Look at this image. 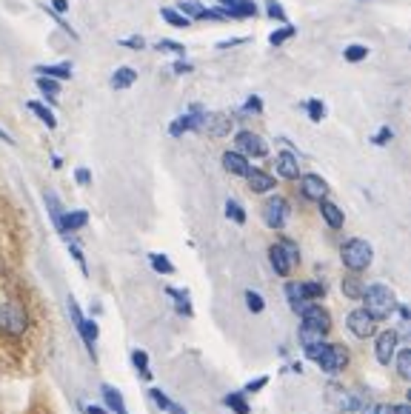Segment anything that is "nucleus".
Here are the masks:
<instances>
[{
  "label": "nucleus",
  "instance_id": "f257e3e1",
  "mask_svg": "<svg viewBox=\"0 0 411 414\" xmlns=\"http://www.w3.org/2000/svg\"><path fill=\"white\" fill-rule=\"evenodd\" d=\"M360 300H363V309L375 317V320H383V317H388L391 312H394V306H397V297H394V292H391L388 286H383V283H371V286H366L363 289V294H360Z\"/></svg>",
  "mask_w": 411,
  "mask_h": 414
},
{
  "label": "nucleus",
  "instance_id": "f03ea898",
  "mask_svg": "<svg viewBox=\"0 0 411 414\" xmlns=\"http://www.w3.org/2000/svg\"><path fill=\"white\" fill-rule=\"evenodd\" d=\"M340 257H343V266L351 272V274H360L371 266V257H375V252H371V243L363 240V237H351L343 243L340 249Z\"/></svg>",
  "mask_w": 411,
  "mask_h": 414
},
{
  "label": "nucleus",
  "instance_id": "7ed1b4c3",
  "mask_svg": "<svg viewBox=\"0 0 411 414\" xmlns=\"http://www.w3.org/2000/svg\"><path fill=\"white\" fill-rule=\"evenodd\" d=\"M26 329H29V317H26V309L21 303H14V300L0 303V331L21 337Z\"/></svg>",
  "mask_w": 411,
  "mask_h": 414
},
{
  "label": "nucleus",
  "instance_id": "20e7f679",
  "mask_svg": "<svg viewBox=\"0 0 411 414\" xmlns=\"http://www.w3.org/2000/svg\"><path fill=\"white\" fill-rule=\"evenodd\" d=\"M203 120H206V109H203L200 103H191L186 115L174 118V120L169 123V135H171V138H180V135H186V131H200V129H203Z\"/></svg>",
  "mask_w": 411,
  "mask_h": 414
},
{
  "label": "nucleus",
  "instance_id": "39448f33",
  "mask_svg": "<svg viewBox=\"0 0 411 414\" xmlns=\"http://www.w3.org/2000/svg\"><path fill=\"white\" fill-rule=\"evenodd\" d=\"M288 215H291V206L280 195H271L263 203V223L268 226V229H283V226L288 223Z\"/></svg>",
  "mask_w": 411,
  "mask_h": 414
},
{
  "label": "nucleus",
  "instance_id": "423d86ee",
  "mask_svg": "<svg viewBox=\"0 0 411 414\" xmlns=\"http://www.w3.org/2000/svg\"><path fill=\"white\" fill-rule=\"evenodd\" d=\"M300 329H308V331H320V334H328L331 331V317L326 309L315 306V303H306V309L300 312Z\"/></svg>",
  "mask_w": 411,
  "mask_h": 414
},
{
  "label": "nucleus",
  "instance_id": "0eeeda50",
  "mask_svg": "<svg viewBox=\"0 0 411 414\" xmlns=\"http://www.w3.org/2000/svg\"><path fill=\"white\" fill-rule=\"evenodd\" d=\"M234 146H238V152L240 155H251V157H266L268 155V146H266V140L260 138V135H254V131H238L234 135Z\"/></svg>",
  "mask_w": 411,
  "mask_h": 414
},
{
  "label": "nucleus",
  "instance_id": "6e6552de",
  "mask_svg": "<svg viewBox=\"0 0 411 414\" xmlns=\"http://www.w3.org/2000/svg\"><path fill=\"white\" fill-rule=\"evenodd\" d=\"M377 320L371 317L366 309H355V312H348V317H346V326H348V331L355 334V337H360V340H366V337H375V326Z\"/></svg>",
  "mask_w": 411,
  "mask_h": 414
},
{
  "label": "nucleus",
  "instance_id": "1a4fd4ad",
  "mask_svg": "<svg viewBox=\"0 0 411 414\" xmlns=\"http://www.w3.org/2000/svg\"><path fill=\"white\" fill-rule=\"evenodd\" d=\"M346 349L343 346H335V343H326V349L320 351V357H317V366L326 371V374H337V371H343V366H346Z\"/></svg>",
  "mask_w": 411,
  "mask_h": 414
},
{
  "label": "nucleus",
  "instance_id": "9d476101",
  "mask_svg": "<svg viewBox=\"0 0 411 414\" xmlns=\"http://www.w3.org/2000/svg\"><path fill=\"white\" fill-rule=\"evenodd\" d=\"M397 340H400V334H397L394 329H386V331L377 334V343H375V357H377V363L388 366L391 360H394Z\"/></svg>",
  "mask_w": 411,
  "mask_h": 414
},
{
  "label": "nucleus",
  "instance_id": "9b49d317",
  "mask_svg": "<svg viewBox=\"0 0 411 414\" xmlns=\"http://www.w3.org/2000/svg\"><path fill=\"white\" fill-rule=\"evenodd\" d=\"M300 195H303L306 200L320 203V200H326V195H328V183H326L320 175H300Z\"/></svg>",
  "mask_w": 411,
  "mask_h": 414
},
{
  "label": "nucleus",
  "instance_id": "f8f14e48",
  "mask_svg": "<svg viewBox=\"0 0 411 414\" xmlns=\"http://www.w3.org/2000/svg\"><path fill=\"white\" fill-rule=\"evenodd\" d=\"M218 6L229 12L231 21H246V17L257 14V3L254 0H218Z\"/></svg>",
  "mask_w": 411,
  "mask_h": 414
},
{
  "label": "nucleus",
  "instance_id": "ddd939ff",
  "mask_svg": "<svg viewBox=\"0 0 411 414\" xmlns=\"http://www.w3.org/2000/svg\"><path fill=\"white\" fill-rule=\"evenodd\" d=\"M203 129L211 138H226L231 131V118L223 115V111H211V115H206V120H203Z\"/></svg>",
  "mask_w": 411,
  "mask_h": 414
},
{
  "label": "nucleus",
  "instance_id": "4468645a",
  "mask_svg": "<svg viewBox=\"0 0 411 414\" xmlns=\"http://www.w3.org/2000/svg\"><path fill=\"white\" fill-rule=\"evenodd\" d=\"M274 166H277V175L283 180H297L300 177V163H297L295 152H280L277 160H274Z\"/></svg>",
  "mask_w": 411,
  "mask_h": 414
},
{
  "label": "nucleus",
  "instance_id": "2eb2a0df",
  "mask_svg": "<svg viewBox=\"0 0 411 414\" xmlns=\"http://www.w3.org/2000/svg\"><path fill=\"white\" fill-rule=\"evenodd\" d=\"M223 168L229 175H234V177H246L251 166H249V157L234 149V152H223Z\"/></svg>",
  "mask_w": 411,
  "mask_h": 414
},
{
  "label": "nucleus",
  "instance_id": "dca6fc26",
  "mask_svg": "<svg viewBox=\"0 0 411 414\" xmlns=\"http://www.w3.org/2000/svg\"><path fill=\"white\" fill-rule=\"evenodd\" d=\"M246 180H249V189H251L254 195H266V192L274 189V177H271L268 172H263V168H249Z\"/></svg>",
  "mask_w": 411,
  "mask_h": 414
},
{
  "label": "nucleus",
  "instance_id": "f3484780",
  "mask_svg": "<svg viewBox=\"0 0 411 414\" xmlns=\"http://www.w3.org/2000/svg\"><path fill=\"white\" fill-rule=\"evenodd\" d=\"M43 203H46V212H49V217L54 223V229L66 237V232H63V215H66V209L61 206V197H57L54 192H43Z\"/></svg>",
  "mask_w": 411,
  "mask_h": 414
},
{
  "label": "nucleus",
  "instance_id": "a211bd4d",
  "mask_svg": "<svg viewBox=\"0 0 411 414\" xmlns=\"http://www.w3.org/2000/svg\"><path fill=\"white\" fill-rule=\"evenodd\" d=\"M317 206H320V215H323V220L328 223V229H343L346 215H343V209H340L337 203H331V200H320Z\"/></svg>",
  "mask_w": 411,
  "mask_h": 414
},
{
  "label": "nucleus",
  "instance_id": "6ab92c4d",
  "mask_svg": "<svg viewBox=\"0 0 411 414\" xmlns=\"http://www.w3.org/2000/svg\"><path fill=\"white\" fill-rule=\"evenodd\" d=\"M34 72H37V78H52V80H61V83L74 74L72 63H49V66H37Z\"/></svg>",
  "mask_w": 411,
  "mask_h": 414
},
{
  "label": "nucleus",
  "instance_id": "aec40b11",
  "mask_svg": "<svg viewBox=\"0 0 411 414\" xmlns=\"http://www.w3.org/2000/svg\"><path fill=\"white\" fill-rule=\"evenodd\" d=\"M26 109L32 111V115L41 120V123H46V129H57V118H54V111H52V106H46L43 100H29L26 103Z\"/></svg>",
  "mask_w": 411,
  "mask_h": 414
},
{
  "label": "nucleus",
  "instance_id": "412c9836",
  "mask_svg": "<svg viewBox=\"0 0 411 414\" xmlns=\"http://www.w3.org/2000/svg\"><path fill=\"white\" fill-rule=\"evenodd\" d=\"M268 263H271L274 274L288 277V272H291V263L286 260V254H283V249L277 246V243H271V246H268Z\"/></svg>",
  "mask_w": 411,
  "mask_h": 414
},
{
  "label": "nucleus",
  "instance_id": "4be33fe9",
  "mask_svg": "<svg viewBox=\"0 0 411 414\" xmlns=\"http://www.w3.org/2000/svg\"><path fill=\"white\" fill-rule=\"evenodd\" d=\"M86 223H89V212H86V209H74V212H66V215H63V232H66V240H69V235H72V232L83 229Z\"/></svg>",
  "mask_w": 411,
  "mask_h": 414
},
{
  "label": "nucleus",
  "instance_id": "5701e85b",
  "mask_svg": "<svg viewBox=\"0 0 411 414\" xmlns=\"http://www.w3.org/2000/svg\"><path fill=\"white\" fill-rule=\"evenodd\" d=\"M77 331H81V337H83V343H86V349H89V354H92V360H94V349H97V323L94 320H86L83 317V323L77 326Z\"/></svg>",
  "mask_w": 411,
  "mask_h": 414
},
{
  "label": "nucleus",
  "instance_id": "b1692460",
  "mask_svg": "<svg viewBox=\"0 0 411 414\" xmlns=\"http://www.w3.org/2000/svg\"><path fill=\"white\" fill-rule=\"evenodd\" d=\"M286 300H288V306H291V312H295V314H300V312L306 309V303H308V300L303 297L300 283H295V280H291V283H286Z\"/></svg>",
  "mask_w": 411,
  "mask_h": 414
},
{
  "label": "nucleus",
  "instance_id": "393cba45",
  "mask_svg": "<svg viewBox=\"0 0 411 414\" xmlns=\"http://www.w3.org/2000/svg\"><path fill=\"white\" fill-rule=\"evenodd\" d=\"M34 86L43 91V103H46V106H54V103H57V95H61V80L37 78V83H34Z\"/></svg>",
  "mask_w": 411,
  "mask_h": 414
},
{
  "label": "nucleus",
  "instance_id": "a878e982",
  "mask_svg": "<svg viewBox=\"0 0 411 414\" xmlns=\"http://www.w3.org/2000/svg\"><path fill=\"white\" fill-rule=\"evenodd\" d=\"M101 391H103V400H106L109 411H114V414H129V408H126V403H123V394L117 391L114 386H103Z\"/></svg>",
  "mask_w": 411,
  "mask_h": 414
},
{
  "label": "nucleus",
  "instance_id": "bb28decb",
  "mask_svg": "<svg viewBox=\"0 0 411 414\" xmlns=\"http://www.w3.org/2000/svg\"><path fill=\"white\" fill-rule=\"evenodd\" d=\"M134 83H137V72H134L131 66L114 69V74H112V86H114V89H129V86H134Z\"/></svg>",
  "mask_w": 411,
  "mask_h": 414
},
{
  "label": "nucleus",
  "instance_id": "cd10ccee",
  "mask_svg": "<svg viewBox=\"0 0 411 414\" xmlns=\"http://www.w3.org/2000/svg\"><path fill=\"white\" fill-rule=\"evenodd\" d=\"M223 403H226L234 414H249V411H251V406H249V400H246V394H243V391H231V394H226Z\"/></svg>",
  "mask_w": 411,
  "mask_h": 414
},
{
  "label": "nucleus",
  "instance_id": "c85d7f7f",
  "mask_svg": "<svg viewBox=\"0 0 411 414\" xmlns=\"http://www.w3.org/2000/svg\"><path fill=\"white\" fill-rule=\"evenodd\" d=\"M160 17H163L169 26H174V29H186V26H191L189 17H183L174 6H163V9H160Z\"/></svg>",
  "mask_w": 411,
  "mask_h": 414
},
{
  "label": "nucleus",
  "instance_id": "c756f323",
  "mask_svg": "<svg viewBox=\"0 0 411 414\" xmlns=\"http://www.w3.org/2000/svg\"><path fill=\"white\" fill-rule=\"evenodd\" d=\"M340 289H343V294H346V297H351V300H360V294H363L366 283H360V277H357V274H348V277H343Z\"/></svg>",
  "mask_w": 411,
  "mask_h": 414
},
{
  "label": "nucleus",
  "instance_id": "7c9ffc66",
  "mask_svg": "<svg viewBox=\"0 0 411 414\" xmlns=\"http://www.w3.org/2000/svg\"><path fill=\"white\" fill-rule=\"evenodd\" d=\"M149 263H151V269L158 272V274H166V277L174 274V263H171L166 254H160V252H151V254H149Z\"/></svg>",
  "mask_w": 411,
  "mask_h": 414
},
{
  "label": "nucleus",
  "instance_id": "2f4dec72",
  "mask_svg": "<svg viewBox=\"0 0 411 414\" xmlns=\"http://www.w3.org/2000/svg\"><path fill=\"white\" fill-rule=\"evenodd\" d=\"M166 294L174 300V303H178V312H180V314H186V317H191V314H194V309H191V300H189V294H186V292H180V289H171V286H169V289H166Z\"/></svg>",
  "mask_w": 411,
  "mask_h": 414
},
{
  "label": "nucleus",
  "instance_id": "473e14b6",
  "mask_svg": "<svg viewBox=\"0 0 411 414\" xmlns=\"http://www.w3.org/2000/svg\"><path fill=\"white\" fill-rule=\"evenodd\" d=\"M174 9H178L183 17H189V21H200V14H203V3H198V0H180V3L178 6H174Z\"/></svg>",
  "mask_w": 411,
  "mask_h": 414
},
{
  "label": "nucleus",
  "instance_id": "72a5a7b5",
  "mask_svg": "<svg viewBox=\"0 0 411 414\" xmlns=\"http://www.w3.org/2000/svg\"><path fill=\"white\" fill-rule=\"evenodd\" d=\"M303 109H306V115H308V120H311V123H320V120L326 118V103H323L320 98L306 100V103H303Z\"/></svg>",
  "mask_w": 411,
  "mask_h": 414
},
{
  "label": "nucleus",
  "instance_id": "f704fd0d",
  "mask_svg": "<svg viewBox=\"0 0 411 414\" xmlns=\"http://www.w3.org/2000/svg\"><path fill=\"white\" fill-rule=\"evenodd\" d=\"M131 363H134V369H137V371H140V378H143V380H151L149 354H146L143 349H134V351H131Z\"/></svg>",
  "mask_w": 411,
  "mask_h": 414
},
{
  "label": "nucleus",
  "instance_id": "c9c22d12",
  "mask_svg": "<svg viewBox=\"0 0 411 414\" xmlns=\"http://www.w3.org/2000/svg\"><path fill=\"white\" fill-rule=\"evenodd\" d=\"M394 360H397V374L403 380H408L411 378V349H397Z\"/></svg>",
  "mask_w": 411,
  "mask_h": 414
},
{
  "label": "nucleus",
  "instance_id": "e433bc0d",
  "mask_svg": "<svg viewBox=\"0 0 411 414\" xmlns=\"http://www.w3.org/2000/svg\"><path fill=\"white\" fill-rule=\"evenodd\" d=\"M295 34H297L295 26H291V23H283L277 32H271V34H268V43H271V46H283V43H288Z\"/></svg>",
  "mask_w": 411,
  "mask_h": 414
},
{
  "label": "nucleus",
  "instance_id": "4c0bfd02",
  "mask_svg": "<svg viewBox=\"0 0 411 414\" xmlns=\"http://www.w3.org/2000/svg\"><path fill=\"white\" fill-rule=\"evenodd\" d=\"M300 289H303V297L308 303H317V300L326 294V286L317 283V280H306V283H300Z\"/></svg>",
  "mask_w": 411,
  "mask_h": 414
},
{
  "label": "nucleus",
  "instance_id": "58836bf2",
  "mask_svg": "<svg viewBox=\"0 0 411 414\" xmlns=\"http://www.w3.org/2000/svg\"><path fill=\"white\" fill-rule=\"evenodd\" d=\"M277 246L283 249V254H286V260L291 263V269H295V266H297V263H300V249H297V243H295V240H288V237H283V240L277 243Z\"/></svg>",
  "mask_w": 411,
  "mask_h": 414
},
{
  "label": "nucleus",
  "instance_id": "ea45409f",
  "mask_svg": "<svg viewBox=\"0 0 411 414\" xmlns=\"http://www.w3.org/2000/svg\"><path fill=\"white\" fill-rule=\"evenodd\" d=\"M266 17H271V21H277V23H288V14L283 9V3H277V0H266Z\"/></svg>",
  "mask_w": 411,
  "mask_h": 414
},
{
  "label": "nucleus",
  "instance_id": "a19ab883",
  "mask_svg": "<svg viewBox=\"0 0 411 414\" xmlns=\"http://www.w3.org/2000/svg\"><path fill=\"white\" fill-rule=\"evenodd\" d=\"M226 217L234 220L238 226H243V223H246V209H243L238 200H231V197H229V200H226Z\"/></svg>",
  "mask_w": 411,
  "mask_h": 414
},
{
  "label": "nucleus",
  "instance_id": "79ce46f5",
  "mask_svg": "<svg viewBox=\"0 0 411 414\" xmlns=\"http://www.w3.org/2000/svg\"><path fill=\"white\" fill-rule=\"evenodd\" d=\"M154 49H158V52H169V54H178V58H186V46L178 43V41H166V37H160V41L154 43Z\"/></svg>",
  "mask_w": 411,
  "mask_h": 414
},
{
  "label": "nucleus",
  "instance_id": "37998d69",
  "mask_svg": "<svg viewBox=\"0 0 411 414\" xmlns=\"http://www.w3.org/2000/svg\"><path fill=\"white\" fill-rule=\"evenodd\" d=\"M343 58H346L348 63H360V61H366V58H368V49H366V46H360V43H351V46H346Z\"/></svg>",
  "mask_w": 411,
  "mask_h": 414
},
{
  "label": "nucleus",
  "instance_id": "c03bdc74",
  "mask_svg": "<svg viewBox=\"0 0 411 414\" xmlns=\"http://www.w3.org/2000/svg\"><path fill=\"white\" fill-rule=\"evenodd\" d=\"M246 306H249L254 314H260V312L266 309V300H263L257 292H251V289H249V292H246Z\"/></svg>",
  "mask_w": 411,
  "mask_h": 414
},
{
  "label": "nucleus",
  "instance_id": "a18cd8bd",
  "mask_svg": "<svg viewBox=\"0 0 411 414\" xmlns=\"http://www.w3.org/2000/svg\"><path fill=\"white\" fill-rule=\"evenodd\" d=\"M243 111H246V115H260V111H263V98H260V95H251V98H246V103H243Z\"/></svg>",
  "mask_w": 411,
  "mask_h": 414
},
{
  "label": "nucleus",
  "instance_id": "49530a36",
  "mask_svg": "<svg viewBox=\"0 0 411 414\" xmlns=\"http://www.w3.org/2000/svg\"><path fill=\"white\" fill-rule=\"evenodd\" d=\"M69 252H72V257L77 260V266H81L83 277H89V266H86V257H83V252H81V249H77V243H69Z\"/></svg>",
  "mask_w": 411,
  "mask_h": 414
},
{
  "label": "nucleus",
  "instance_id": "de8ad7c7",
  "mask_svg": "<svg viewBox=\"0 0 411 414\" xmlns=\"http://www.w3.org/2000/svg\"><path fill=\"white\" fill-rule=\"evenodd\" d=\"M391 138H394V131H391L388 126H383V129L377 131V135L371 138V143H375V146H386V143H391Z\"/></svg>",
  "mask_w": 411,
  "mask_h": 414
},
{
  "label": "nucleus",
  "instance_id": "09e8293b",
  "mask_svg": "<svg viewBox=\"0 0 411 414\" xmlns=\"http://www.w3.org/2000/svg\"><path fill=\"white\" fill-rule=\"evenodd\" d=\"M120 46H123V49H134V52H140V49H146V41H143L140 34H137V37H123Z\"/></svg>",
  "mask_w": 411,
  "mask_h": 414
},
{
  "label": "nucleus",
  "instance_id": "8fccbe9b",
  "mask_svg": "<svg viewBox=\"0 0 411 414\" xmlns=\"http://www.w3.org/2000/svg\"><path fill=\"white\" fill-rule=\"evenodd\" d=\"M74 180H77V186H89L92 183V172L86 166H77L74 168Z\"/></svg>",
  "mask_w": 411,
  "mask_h": 414
},
{
  "label": "nucleus",
  "instance_id": "3c124183",
  "mask_svg": "<svg viewBox=\"0 0 411 414\" xmlns=\"http://www.w3.org/2000/svg\"><path fill=\"white\" fill-rule=\"evenodd\" d=\"M266 383H268V378L249 380V383H246V389H243V394H254V391H260V389H266Z\"/></svg>",
  "mask_w": 411,
  "mask_h": 414
},
{
  "label": "nucleus",
  "instance_id": "603ef678",
  "mask_svg": "<svg viewBox=\"0 0 411 414\" xmlns=\"http://www.w3.org/2000/svg\"><path fill=\"white\" fill-rule=\"evenodd\" d=\"M246 41H249V37H231V41H220V43H218V49H220V52H226V49H234V46H243Z\"/></svg>",
  "mask_w": 411,
  "mask_h": 414
},
{
  "label": "nucleus",
  "instance_id": "864d4df0",
  "mask_svg": "<svg viewBox=\"0 0 411 414\" xmlns=\"http://www.w3.org/2000/svg\"><path fill=\"white\" fill-rule=\"evenodd\" d=\"M340 408L343 411H355V408H360V403L351 397V394H343V400H340Z\"/></svg>",
  "mask_w": 411,
  "mask_h": 414
},
{
  "label": "nucleus",
  "instance_id": "5fc2aeb1",
  "mask_svg": "<svg viewBox=\"0 0 411 414\" xmlns=\"http://www.w3.org/2000/svg\"><path fill=\"white\" fill-rule=\"evenodd\" d=\"M54 14H63V12H69V0H52V6H49Z\"/></svg>",
  "mask_w": 411,
  "mask_h": 414
},
{
  "label": "nucleus",
  "instance_id": "6e6d98bb",
  "mask_svg": "<svg viewBox=\"0 0 411 414\" xmlns=\"http://www.w3.org/2000/svg\"><path fill=\"white\" fill-rule=\"evenodd\" d=\"M189 72H194V66H191V63H186V61L174 63V74H189Z\"/></svg>",
  "mask_w": 411,
  "mask_h": 414
},
{
  "label": "nucleus",
  "instance_id": "4d7b16f0",
  "mask_svg": "<svg viewBox=\"0 0 411 414\" xmlns=\"http://www.w3.org/2000/svg\"><path fill=\"white\" fill-rule=\"evenodd\" d=\"M371 414H394V406H388V403H380L371 408Z\"/></svg>",
  "mask_w": 411,
  "mask_h": 414
},
{
  "label": "nucleus",
  "instance_id": "13d9d810",
  "mask_svg": "<svg viewBox=\"0 0 411 414\" xmlns=\"http://www.w3.org/2000/svg\"><path fill=\"white\" fill-rule=\"evenodd\" d=\"M394 414H411V406H405V403H403V406H394Z\"/></svg>",
  "mask_w": 411,
  "mask_h": 414
},
{
  "label": "nucleus",
  "instance_id": "bf43d9fd",
  "mask_svg": "<svg viewBox=\"0 0 411 414\" xmlns=\"http://www.w3.org/2000/svg\"><path fill=\"white\" fill-rule=\"evenodd\" d=\"M86 411L89 414H106V408H101V406H86Z\"/></svg>",
  "mask_w": 411,
  "mask_h": 414
},
{
  "label": "nucleus",
  "instance_id": "052dcab7",
  "mask_svg": "<svg viewBox=\"0 0 411 414\" xmlns=\"http://www.w3.org/2000/svg\"><path fill=\"white\" fill-rule=\"evenodd\" d=\"M0 138H3V140H6V143H14V140H12V138H9V135H6V131H3V129H0Z\"/></svg>",
  "mask_w": 411,
  "mask_h": 414
}]
</instances>
